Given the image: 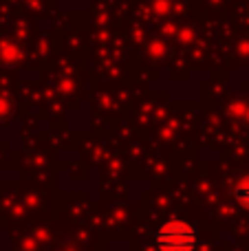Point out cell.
Segmentation results:
<instances>
[{"label":"cell","mask_w":249,"mask_h":251,"mask_svg":"<svg viewBox=\"0 0 249 251\" xmlns=\"http://www.w3.org/2000/svg\"><path fill=\"white\" fill-rule=\"evenodd\" d=\"M154 247L157 251H197L199 229L181 218L166 221L154 231Z\"/></svg>","instance_id":"6da1fadb"},{"label":"cell","mask_w":249,"mask_h":251,"mask_svg":"<svg viewBox=\"0 0 249 251\" xmlns=\"http://www.w3.org/2000/svg\"><path fill=\"white\" fill-rule=\"evenodd\" d=\"M234 199L238 205H243L245 209H249V176L241 178V181L234 185Z\"/></svg>","instance_id":"7a4b0ae2"}]
</instances>
